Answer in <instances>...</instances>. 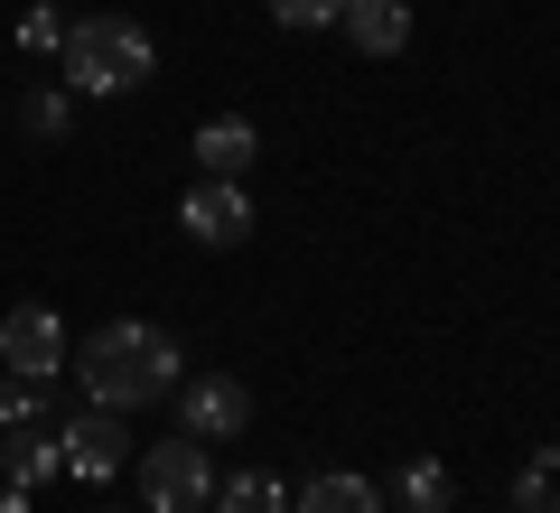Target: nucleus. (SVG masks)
Here are the masks:
<instances>
[{
    "label": "nucleus",
    "instance_id": "obj_15",
    "mask_svg": "<svg viewBox=\"0 0 560 513\" xmlns=\"http://www.w3.org/2000/svg\"><path fill=\"white\" fill-rule=\"evenodd\" d=\"M28 420H47V383L0 374V430H28Z\"/></svg>",
    "mask_w": 560,
    "mask_h": 513
},
{
    "label": "nucleus",
    "instance_id": "obj_10",
    "mask_svg": "<svg viewBox=\"0 0 560 513\" xmlns=\"http://www.w3.org/2000/svg\"><path fill=\"white\" fill-rule=\"evenodd\" d=\"M253 150H261L253 121H234V113H215V121L197 131V168H206V178H243V168H253Z\"/></svg>",
    "mask_w": 560,
    "mask_h": 513
},
{
    "label": "nucleus",
    "instance_id": "obj_19",
    "mask_svg": "<svg viewBox=\"0 0 560 513\" xmlns=\"http://www.w3.org/2000/svg\"><path fill=\"white\" fill-rule=\"evenodd\" d=\"M0 513H28V486H0Z\"/></svg>",
    "mask_w": 560,
    "mask_h": 513
},
{
    "label": "nucleus",
    "instance_id": "obj_14",
    "mask_svg": "<svg viewBox=\"0 0 560 513\" xmlns=\"http://www.w3.org/2000/svg\"><path fill=\"white\" fill-rule=\"evenodd\" d=\"M215 513H290V494L271 476H234V486H215Z\"/></svg>",
    "mask_w": 560,
    "mask_h": 513
},
{
    "label": "nucleus",
    "instance_id": "obj_11",
    "mask_svg": "<svg viewBox=\"0 0 560 513\" xmlns=\"http://www.w3.org/2000/svg\"><path fill=\"white\" fill-rule=\"evenodd\" d=\"M290 513H383V486H374V476H346V467H337V476H308Z\"/></svg>",
    "mask_w": 560,
    "mask_h": 513
},
{
    "label": "nucleus",
    "instance_id": "obj_16",
    "mask_svg": "<svg viewBox=\"0 0 560 513\" xmlns=\"http://www.w3.org/2000/svg\"><path fill=\"white\" fill-rule=\"evenodd\" d=\"M66 28H75L66 10H20V57H57V47H66Z\"/></svg>",
    "mask_w": 560,
    "mask_h": 513
},
{
    "label": "nucleus",
    "instance_id": "obj_13",
    "mask_svg": "<svg viewBox=\"0 0 560 513\" xmlns=\"http://www.w3.org/2000/svg\"><path fill=\"white\" fill-rule=\"evenodd\" d=\"M66 121H75V103H66L57 84H38V94H20V131H38V140H66Z\"/></svg>",
    "mask_w": 560,
    "mask_h": 513
},
{
    "label": "nucleus",
    "instance_id": "obj_1",
    "mask_svg": "<svg viewBox=\"0 0 560 513\" xmlns=\"http://www.w3.org/2000/svg\"><path fill=\"white\" fill-rule=\"evenodd\" d=\"M168 383H178V346H168V327H150V317H103V327L84 336V393H94L103 411L168 401Z\"/></svg>",
    "mask_w": 560,
    "mask_h": 513
},
{
    "label": "nucleus",
    "instance_id": "obj_7",
    "mask_svg": "<svg viewBox=\"0 0 560 513\" xmlns=\"http://www.w3.org/2000/svg\"><path fill=\"white\" fill-rule=\"evenodd\" d=\"M66 467H75V476H113V467H131V430H121V411H103V401H94V411H84V420H66Z\"/></svg>",
    "mask_w": 560,
    "mask_h": 513
},
{
    "label": "nucleus",
    "instance_id": "obj_18",
    "mask_svg": "<svg viewBox=\"0 0 560 513\" xmlns=\"http://www.w3.org/2000/svg\"><path fill=\"white\" fill-rule=\"evenodd\" d=\"M541 476H551V467H523L514 476V513H541Z\"/></svg>",
    "mask_w": 560,
    "mask_h": 513
},
{
    "label": "nucleus",
    "instance_id": "obj_2",
    "mask_svg": "<svg viewBox=\"0 0 560 513\" xmlns=\"http://www.w3.org/2000/svg\"><path fill=\"white\" fill-rule=\"evenodd\" d=\"M66 84L75 94H140V84L160 75V47H150V28L140 20H75L57 47Z\"/></svg>",
    "mask_w": 560,
    "mask_h": 513
},
{
    "label": "nucleus",
    "instance_id": "obj_4",
    "mask_svg": "<svg viewBox=\"0 0 560 513\" xmlns=\"http://www.w3.org/2000/svg\"><path fill=\"white\" fill-rule=\"evenodd\" d=\"M0 364H10V374H28V383H57L66 327H57V308H47V299H20V308L0 317Z\"/></svg>",
    "mask_w": 560,
    "mask_h": 513
},
{
    "label": "nucleus",
    "instance_id": "obj_12",
    "mask_svg": "<svg viewBox=\"0 0 560 513\" xmlns=\"http://www.w3.org/2000/svg\"><path fill=\"white\" fill-rule=\"evenodd\" d=\"M393 504L401 513H448V504H458V476H448L440 457H411V467L393 476Z\"/></svg>",
    "mask_w": 560,
    "mask_h": 513
},
{
    "label": "nucleus",
    "instance_id": "obj_5",
    "mask_svg": "<svg viewBox=\"0 0 560 513\" xmlns=\"http://www.w3.org/2000/svg\"><path fill=\"white\" fill-rule=\"evenodd\" d=\"M178 224L206 243V253H234L243 234H253V197H243V178H197L178 206Z\"/></svg>",
    "mask_w": 560,
    "mask_h": 513
},
{
    "label": "nucleus",
    "instance_id": "obj_20",
    "mask_svg": "<svg viewBox=\"0 0 560 513\" xmlns=\"http://www.w3.org/2000/svg\"><path fill=\"white\" fill-rule=\"evenodd\" d=\"M94 513H113V504H94Z\"/></svg>",
    "mask_w": 560,
    "mask_h": 513
},
{
    "label": "nucleus",
    "instance_id": "obj_9",
    "mask_svg": "<svg viewBox=\"0 0 560 513\" xmlns=\"http://www.w3.org/2000/svg\"><path fill=\"white\" fill-rule=\"evenodd\" d=\"M0 467H10V486H38V476L66 467V439L47 430V420H28V430H0Z\"/></svg>",
    "mask_w": 560,
    "mask_h": 513
},
{
    "label": "nucleus",
    "instance_id": "obj_3",
    "mask_svg": "<svg viewBox=\"0 0 560 513\" xmlns=\"http://www.w3.org/2000/svg\"><path fill=\"white\" fill-rule=\"evenodd\" d=\"M140 504H150V513H197V504H215L206 439H160V448H140Z\"/></svg>",
    "mask_w": 560,
    "mask_h": 513
},
{
    "label": "nucleus",
    "instance_id": "obj_8",
    "mask_svg": "<svg viewBox=\"0 0 560 513\" xmlns=\"http://www.w3.org/2000/svg\"><path fill=\"white\" fill-rule=\"evenodd\" d=\"M337 28L364 47V57H401V47H411V0H346Z\"/></svg>",
    "mask_w": 560,
    "mask_h": 513
},
{
    "label": "nucleus",
    "instance_id": "obj_17",
    "mask_svg": "<svg viewBox=\"0 0 560 513\" xmlns=\"http://www.w3.org/2000/svg\"><path fill=\"white\" fill-rule=\"evenodd\" d=\"M337 10H346V0H271V20H280V28H327Z\"/></svg>",
    "mask_w": 560,
    "mask_h": 513
},
{
    "label": "nucleus",
    "instance_id": "obj_6",
    "mask_svg": "<svg viewBox=\"0 0 560 513\" xmlns=\"http://www.w3.org/2000/svg\"><path fill=\"white\" fill-rule=\"evenodd\" d=\"M178 420H187V439H243V420H253V393H243L234 374H197V383H178Z\"/></svg>",
    "mask_w": 560,
    "mask_h": 513
},
{
    "label": "nucleus",
    "instance_id": "obj_21",
    "mask_svg": "<svg viewBox=\"0 0 560 513\" xmlns=\"http://www.w3.org/2000/svg\"><path fill=\"white\" fill-rule=\"evenodd\" d=\"M551 513H560V504H551Z\"/></svg>",
    "mask_w": 560,
    "mask_h": 513
}]
</instances>
